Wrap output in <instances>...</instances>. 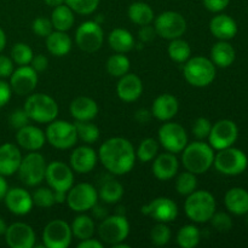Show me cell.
I'll use <instances>...</instances> for the list:
<instances>
[{
    "label": "cell",
    "mask_w": 248,
    "mask_h": 248,
    "mask_svg": "<svg viewBox=\"0 0 248 248\" xmlns=\"http://www.w3.org/2000/svg\"><path fill=\"white\" fill-rule=\"evenodd\" d=\"M7 190H9V186H7V182L5 181L4 176H1V174H0V200H2V199L5 198Z\"/></svg>",
    "instance_id": "cell-58"
},
{
    "label": "cell",
    "mask_w": 248,
    "mask_h": 248,
    "mask_svg": "<svg viewBox=\"0 0 248 248\" xmlns=\"http://www.w3.org/2000/svg\"><path fill=\"white\" fill-rule=\"evenodd\" d=\"M128 18L131 19V22H133L135 24L138 26H145V24H150L154 21V11L150 7V5H148L147 2L143 1H137L133 2L128 7Z\"/></svg>",
    "instance_id": "cell-34"
},
{
    "label": "cell",
    "mask_w": 248,
    "mask_h": 248,
    "mask_svg": "<svg viewBox=\"0 0 248 248\" xmlns=\"http://www.w3.org/2000/svg\"><path fill=\"white\" fill-rule=\"evenodd\" d=\"M230 0H203V6L211 12H220L229 5Z\"/></svg>",
    "instance_id": "cell-52"
},
{
    "label": "cell",
    "mask_w": 248,
    "mask_h": 248,
    "mask_svg": "<svg viewBox=\"0 0 248 248\" xmlns=\"http://www.w3.org/2000/svg\"><path fill=\"white\" fill-rule=\"evenodd\" d=\"M31 29H33V33L35 35L41 36V38H46L52 31L53 26L51 19L46 18V17H38L31 23Z\"/></svg>",
    "instance_id": "cell-48"
},
{
    "label": "cell",
    "mask_w": 248,
    "mask_h": 248,
    "mask_svg": "<svg viewBox=\"0 0 248 248\" xmlns=\"http://www.w3.org/2000/svg\"><path fill=\"white\" fill-rule=\"evenodd\" d=\"M211 61L219 68L230 67L235 61L234 47L227 40L218 41L211 50Z\"/></svg>",
    "instance_id": "cell-31"
},
{
    "label": "cell",
    "mask_w": 248,
    "mask_h": 248,
    "mask_svg": "<svg viewBox=\"0 0 248 248\" xmlns=\"http://www.w3.org/2000/svg\"><path fill=\"white\" fill-rule=\"evenodd\" d=\"M150 240L155 246H165L171 240V229L166 223H157L150 232Z\"/></svg>",
    "instance_id": "cell-46"
},
{
    "label": "cell",
    "mask_w": 248,
    "mask_h": 248,
    "mask_svg": "<svg viewBox=\"0 0 248 248\" xmlns=\"http://www.w3.org/2000/svg\"><path fill=\"white\" fill-rule=\"evenodd\" d=\"M225 207L232 215L244 216L248 212V191L242 188H232L228 190L224 198Z\"/></svg>",
    "instance_id": "cell-30"
},
{
    "label": "cell",
    "mask_w": 248,
    "mask_h": 248,
    "mask_svg": "<svg viewBox=\"0 0 248 248\" xmlns=\"http://www.w3.org/2000/svg\"><path fill=\"white\" fill-rule=\"evenodd\" d=\"M14 72V61L10 57L0 55V78L11 77Z\"/></svg>",
    "instance_id": "cell-51"
},
{
    "label": "cell",
    "mask_w": 248,
    "mask_h": 248,
    "mask_svg": "<svg viewBox=\"0 0 248 248\" xmlns=\"http://www.w3.org/2000/svg\"><path fill=\"white\" fill-rule=\"evenodd\" d=\"M179 103L174 96L162 93L155 98L152 106V115L160 121H169L177 115Z\"/></svg>",
    "instance_id": "cell-26"
},
{
    "label": "cell",
    "mask_w": 248,
    "mask_h": 248,
    "mask_svg": "<svg viewBox=\"0 0 248 248\" xmlns=\"http://www.w3.org/2000/svg\"><path fill=\"white\" fill-rule=\"evenodd\" d=\"M98 159L110 173L123 176L135 166L136 150L132 143L126 138L113 137L101 145Z\"/></svg>",
    "instance_id": "cell-1"
},
{
    "label": "cell",
    "mask_w": 248,
    "mask_h": 248,
    "mask_svg": "<svg viewBox=\"0 0 248 248\" xmlns=\"http://www.w3.org/2000/svg\"><path fill=\"white\" fill-rule=\"evenodd\" d=\"M74 125L77 128L78 140L87 144L96 143L99 140V128L94 124H91L90 121H77Z\"/></svg>",
    "instance_id": "cell-40"
},
{
    "label": "cell",
    "mask_w": 248,
    "mask_h": 248,
    "mask_svg": "<svg viewBox=\"0 0 248 248\" xmlns=\"http://www.w3.org/2000/svg\"><path fill=\"white\" fill-rule=\"evenodd\" d=\"M186 217L195 223H206L216 212L215 196L206 190H195L189 194L184 203Z\"/></svg>",
    "instance_id": "cell-4"
},
{
    "label": "cell",
    "mask_w": 248,
    "mask_h": 248,
    "mask_svg": "<svg viewBox=\"0 0 248 248\" xmlns=\"http://www.w3.org/2000/svg\"><path fill=\"white\" fill-rule=\"evenodd\" d=\"M167 53L174 62L186 63L191 57V47L188 41L177 38L171 40L169 47H167Z\"/></svg>",
    "instance_id": "cell-37"
},
{
    "label": "cell",
    "mask_w": 248,
    "mask_h": 248,
    "mask_svg": "<svg viewBox=\"0 0 248 248\" xmlns=\"http://www.w3.org/2000/svg\"><path fill=\"white\" fill-rule=\"evenodd\" d=\"M69 111L70 115L77 121H91L98 114V106L94 99L80 96L73 99L69 107Z\"/></svg>",
    "instance_id": "cell-27"
},
{
    "label": "cell",
    "mask_w": 248,
    "mask_h": 248,
    "mask_svg": "<svg viewBox=\"0 0 248 248\" xmlns=\"http://www.w3.org/2000/svg\"><path fill=\"white\" fill-rule=\"evenodd\" d=\"M104 33L102 27L96 21L82 22L75 33V43L84 52L93 53L102 47Z\"/></svg>",
    "instance_id": "cell-10"
},
{
    "label": "cell",
    "mask_w": 248,
    "mask_h": 248,
    "mask_svg": "<svg viewBox=\"0 0 248 248\" xmlns=\"http://www.w3.org/2000/svg\"><path fill=\"white\" fill-rule=\"evenodd\" d=\"M23 109L31 120L39 124L51 123L58 115V104L52 97L45 93L29 94Z\"/></svg>",
    "instance_id": "cell-3"
},
{
    "label": "cell",
    "mask_w": 248,
    "mask_h": 248,
    "mask_svg": "<svg viewBox=\"0 0 248 248\" xmlns=\"http://www.w3.org/2000/svg\"><path fill=\"white\" fill-rule=\"evenodd\" d=\"M247 215H248V212H247ZM247 220H248V217H247Z\"/></svg>",
    "instance_id": "cell-62"
},
{
    "label": "cell",
    "mask_w": 248,
    "mask_h": 248,
    "mask_svg": "<svg viewBox=\"0 0 248 248\" xmlns=\"http://www.w3.org/2000/svg\"><path fill=\"white\" fill-rule=\"evenodd\" d=\"M211 121L206 118H198L193 124V133L198 140H205L211 132Z\"/></svg>",
    "instance_id": "cell-49"
},
{
    "label": "cell",
    "mask_w": 248,
    "mask_h": 248,
    "mask_svg": "<svg viewBox=\"0 0 248 248\" xmlns=\"http://www.w3.org/2000/svg\"><path fill=\"white\" fill-rule=\"evenodd\" d=\"M22 155L17 145L5 143L0 145V174L4 177L12 176L18 171Z\"/></svg>",
    "instance_id": "cell-25"
},
{
    "label": "cell",
    "mask_w": 248,
    "mask_h": 248,
    "mask_svg": "<svg viewBox=\"0 0 248 248\" xmlns=\"http://www.w3.org/2000/svg\"><path fill=\"white\" fill-rule=\"evenodd\" d=\"M44 1H45V4L47 5V6L56 7V6H60V5L64 4L65 0H44Z\"/></svg>",
    "instance_id": "cell-59"
},
{
    "label": "cell",
    "mask_w": 248,
    "mask_h": 248,
    "mask_svg": "<svg viewBox=\"0 0 248 248\" xmlns=\"http://www.w3.org/2000/svg\"><path fill=\"white\" fill-rule=\"evenodd\" d=\"M67 4L75 14L91 15L97 10L99 0H65Z\"/></svg>",
    "instance_id": "cell-45"
},
{
    "label": "cell",
    "mask_w": 248,
    "mask_h": 248,
    "mask_svg": "<svg viewBox=\"0 0 248 248\" xmlns=\"http://www.w3.org/2000/svg\"><path fill=\"white\" fill-rule=\"evenodd\" d=\"M16 140L19 147L29 152L41 149L46 142V136L43 130L33 125H26L16 133Z\"/></svg>",
    "instance_id": "cell-23"
},
{
    "label": "cell",
    "mask_w": 248,
    "mask_h": 248,
    "mask_svg": "<svg viewBox=\"0 0 248 248\" xmlns=\"http://www.w3.org/2000/svg\"><path fill=\"white\" fill-rule=\"evenodd\" d=\"M237 136H239V128L236 124L228 119H223L212 125L207 138L213 149L220 150L232 147L236 142Z\"/></svg>",
    "instance_id": "cell-16"
},
{
    "label": "cell",
    "mask_w": 248,
    "mask_h": 248,
    "mask_svg": "<svg viewBox=\"0 0 248 248\" xmlns=\"http://www.w3.org/2000/svg\"><path fill=\"white\" fill-rule=\"evenodd\" d=\"M159 152V143L154 138H145L138 145L136 156L142 162H149L156 157Z\"/></svg>",
    "instance_id": "cell-42"
},
{
    "label": "cell",
    "mask_w": 248,
    "mask_h": 248,
    "mask_svg": "<svg viewBox=\"0 0 248 248\" xmlns=\"http://www.w3.org/2000/svg\"><path fill=\"white\" fill-rule=\"evenodd\" d=\"M211 224L217 232H229L232 227V220L229 215L224 212H215L211 217Z\"/></svg>",
    "instance_id": "cell-47"
},
{
    "label": "cell",
    "mask_w": 248,
    "mask_h": 248,
    "mask_svg": "<svg viewBox=\"0 0 248 248\" xmlns=\"http://www.w3.org/2000/svg\"><path fill=\"white\" fill-rule=\"evenodd\" d=\"M33 50L31 46L24 43H17L11 48V60L14 63L18 65H28L31 64L33 60Z\"/></svg>",
    "instance_id": "cell-43"
},
{
    "label": "cell",
    "mask_w": 248,
    "mask_h": 248,
    "mask_svg": "<svg viewBox=\"0 0 248 248\" xmlns=\"http://www.w3.org/2000/svg\"><path fill=\"white\" fill-rule=\"evenodd\" d=\"M150 118H152V113L148 111L147 109H140L136 113V120L140 124H147L150 120Z\"/></svg>",
    "instance_id": "cell-57"
},
{
    "label": "cell",
    "mask_w": 248,
    "mask_h": 248,
    "mask_svg": "<svg viewBox=\"0 0 248 248\" xmlns=\"http://www.w3.org/2000/svg\"><path fill=\"white\" fill-rule=\"evenodd\" d=\"M4 200L10 212L16 216L28 215L34 205L31 195L23 188L9 189Z\"/></svg>",
    "instance_id": "cell-20"
},
{
    "label": "cell",
    "mask_w": 248,
    "mask_h": 248,
    "mask_svg": "<svg viewBox=\"0 0 248 248\" xmlns=\"http://www.w3.org/2000/svg\"><path fill=\"white\" fill-rule=\"evenodd\" d=\"M46 140L56 149H70L78 142L75 125L64 120H53L46 128Z\"/></svg>",
    "instance_id": "cell-7"
},
{
    "label": "cell",
    "mask_w": 248,
    "mask_h": 248,
    "mask_svg": "<svg viewBox=\"0 0 248 248\" xmlns=\"http://www.w3.org/2000/svg\"><path fill=\"white\" fill-rule=\"evenodd\" d=\"M210 31L219 40H230L237 33V24L230 16L217 15L210 22Z\"/></svg>",
    "instance_id": "cell-28"
},
{
    "label": "cell",
    "mask_w": 248,
    "mask_h": 248,
    "mask_svg": "<svg viewBox=\"0 0 248 248\" xmlns=\"http://www.w3.org/2000/svg\"><path fill=\"white\" fill-rule=\"evenodd\" d=\"M179 162L173 153H162L156 156L153 162V174L159 181H170L177 174Z\"/></svg>",
    "instance_id": "cell-24"
},
{
    "label": "cell",
    "mask_w": 248,
    "mask_h": 248,
    "mask_svg": "<svg viewBox=\"0 0 248 248\" xmlns=\"http://www.w3.org/2000/svg\"><path fill=\"white\" fill-rule=\"evenodd\" d=\"M11 94L12 89L10 86V84L0 80V108H2V107L9 103L10 98H11Z\"/></svg>",
    "instance_id": "cell-54"
},
{
    "label": "cell",
    "mask_w": 248,
    "mask_h": 248,
    "mask_svg": "<svg viewBox=\"0 0 248 248\" xmlns=\"http://www.w3.org/2000/svg\"><path fill=\"white\" fill-rule=\"evenodd\" d=\"M159 142L167 152L178 154L188 144L186 128L177 123H165L159 128Z\"/></svg>",
    "instance_id": "cell-13"
},
{
    "label": "cell",
    "mask_w": 248,
    "mask_h": 248,
    "mask_svg": "<svg viewBox=\"0 0 248 248\" xmlns=\"http://www.w3.org/2000/svg\"><path fill=\"white\" fill-rule=\"evenodd\" d=\"M70 225L62 219L51 220L43 232L44 246L47 248H67L72 242Z\"/></svg>",
    "instance_id": "cell-15"
},
{
    "label": "cell",
    "mask_w": 248,
    "mask_h": 248,
    "mask_svg": "<svg viewBox=\"0 0 248 248\" xmlns=\"http://www.w3.org/2000/svg\"><path fill=\"white\" fill-rule=\"evenodd\" d=\"M38 85V74L31 65H19L10 77V86L15 93L27 96L34 91Z\"/></svg>",
    "instance_id": "cell-18"
},
{
    "label": "cell",
    "mask_w": 248,
    "mask_h": 248,
    "mask_svg": "<svg viewBox=\"0 0 248 248\" xmlns=\"http://www.w3.org/2000/svg\"><path fill=\"white\" fill-rule=\"evenodd\" d=\"M205 142H193L186 144L182 152V162L186 171L195 174H202L211 169L215 161V152Z\"/></svg>",
    "instance_id": "cell-2"
},
{
    "label": "cell",
    "mask_w": 248,
    "mask_h": 248,
    "mask_svg": "<svg viewBox=\"0 0 248 248\" xmlns=\"http://www.w3.org/2000/svg\"><path fill=\"white\" fill-rule=\"evenodd\" d=\"M72 39L65 31H52L46 36V47L48 52L56 57H63L68 55L72 50Z\"/></svg>",
    "instance_id": "cell-29"
},
{
    "label": "cell",
    "mask_w": 248,
    "mask_h": 248,
    "mask_svg": "<svg viewBox=\"0 0 248 248\" xmlns=\"http://www.w3.org/2000/svg\"><path fill=\"white\" fill-rule=\"evenodd\" d=\"M198 188V179L193 172H182L176 179V190L179 195L188 196Z\"/></svg>",
    "instance_id": "cell-41"
},
{
    "label": "cell",
    "mask_w": 248,
    "mask_h": 248,
    "mask_svg": "<svg viewBox=\"0 0 248 248\" xmlns=\"http://www.w3.org/2000/svg\"><path fill=\"white\" fill-rule=\"evenodd\" d=\"M154 28L156 35L167 40H173L186 33V21L179 12L165 11L155 18Z\"/></svg>",
    "instance_id": "cell-11"
},
{
    "label": "cell",
    "mask_w": 248,
    "mask_h": 248,
    "mask_svg": "<svg viewBox=\"0 0 248 248\" xmlns=\"http://www.w3.org/2000/svg\"><path fill=\"white\" fill-rule=\"evenodd\" d=\"M183 74L191 86L206 87L215 80L216 65L212 61L202 56L190 57L184 64Z\"/></svg>",
    "instance_id": "cell-5"
},
{
    "label": "cell",
    "mask_w": 248,
    "mask_h": 248,
    "mask_svg": "<svg viewBox=\"0 0 248 248\" xmlns=\"http://www.w3.org/2000/svg\"><path fill=\"white\" fill-rule=\"evenodd\" d=\"M138 36L143 43H149V41L154 40L156 36V31H155L154 27L150 24H145V26H140V31H138Z\"/></svg>",
    "instance_id": "cell-53"
},
{
    "label": "cell",
    "mask_w": 248,
    "mask_h": 248,
    "mask_svg": "<svg viewBox=\"0 0 248 248\" xmlns=\"http://www.w3.org/2000/svg\"><path fill=\"white\" fill-rule=\"evenodd\" d=\"M213 165L218 172L225 176H237L246 171L248 159L242 150L229 147L218 150Z\"/></svg>",
    "instance_id": "cell-6"
},
{
    "label": "cell",
    "mask_w": 248,
    "mask_h": 248,
    "mask_svg": "<svg viewBox=\"0 0 248 248\" xmlns=\"http://www.w3.org/2000/svg\"><path fill=\"white\" fill-rule=\"evenodd\" d=\"M102 247H103L102 242H99L98 240L96 239H92V237H90V239H86V240H81V242L78 245V248H102Z\"/></svg>",
    "instance_id": "cell-56"
},
{
    "label": "cell",
    "mask_w": 248,
    "mask_h": 248,
    "mask_svg": "<svg viewBox=\"0 0 248 248\" xmlns=\"http://www.w3.org/2000/svg\"><path fill=\"white\" fill-rule=\"evenodd\" d=\"M5 240L11 248H31L35 245V232L26 223H14L7 227Z\"/></svg>",
    "instance_id": "cell-19"
},
{
    "label": "cell",
    "mask_w": 248,
    "mask_h": 248,
    "mask_svg": "<svg viewBox=\"0 0 248 248\" xmlns=\"http://www.w3.org/2000/svg\"><path fill=\"white\" fill-rule=\"evenodd\" d=\"M70 229H72L73 236L81 241V240H86L93 236L96 225H94L93 219L91 217L86 215H80L73 220Z\"/></svg>",
    "instance_id": "cell-35"
},
{
    "label": "cell",
    "mask_w": 248,
    "mask_h": 248,
    "mask_svg": "<svg viewBox=\"0 0 248 248\" xmlns=\"http://www.w3.org/2000/svg\"><path fill=\"white\" fill-rule=\"evenodd\" d=\"M65 200L70 210L82 213L93 208L98 200V193L91 184L79 183L68 190Z\"/></svg>",
    "instance_id": "cell-12"
},
{
    "label": "cell",
    "mask_w": 248,
    "mask_h": 248,
    "mask_svg": "<svg viewBox=\"0 0 248 248\" xmlns=\"http://www.w3.org/2000/svg\"><path fill=\"white\" fill-rule=\"evenodd\" d=\"M99 198L106 203H116L124 196V186L115 179H109L102 184L99 189Z\"/></svg>",
    "instance_id": "cell-36"
},
{
    "label": "cell",
    "mask_w": 248,
    "mask_h": 248,
    "mask_svg": "<svg viewBox=\"0 0 248 248\" xmlns=\"http://www.w3.org/2000/svg\"><path fill=\"white\" fill-rule=\"evenodd\" d=\"M6 229H7L6 223H5L4 219L0 217V236H1V235H5V232H6Z\"/></svg>",
    "instance_id": "cell-61"
},
{
    "label": "cell",
    "mask_w": 248,
    "mask_h": 248,
    "mask_svg": "<svg viewBox=\"0 0 248 248\" xmlns=\"http://www.w3.org/2000/svg\"><path fill=\"white\" fill-rule=\"evenodd\" d=\"M130 234V223L121 215L107 216L98 228V235L106 244L115 245L125 241Z\"/></svg>",
    "instance_id": "cell-9"
},
{
    "label": "cell",
    "mask_w": 248,
    "mask_h": 248,
    "mask_svg": "<svg viewBox=\"0 0 248 248\" xmlns=\"http://www.w3.org/2000/svg\"><path fill=\"white\" fill-rule=\"evenodd\" d=\"M29 120H31V119L28 118V115H27V113L24 111V109H17V110H15L14 113L10 115V125L14 128H16V130H19V128L28 125Z\"/></svg>",
    "instance_id": "cell-50"
},
{
    "label": "cell",
    "mask_w": 248,
    "mask_h": 248,
    "mask_svg": "<svg viewBox=\"0 0 248 248\" xmlns=\"http://www.w3.org/2000/svg\"><path fill=\"white\" fill-rule=\"evenodd\" d=\"M6 45V35H5V31L0 28V52L5 48Z\"/></svg>",
    "instance_id": "cell-60"
},
{
    "label": "cell",
    "mask_w": 248,
    "mask_h": 248,
    "mask_svg": "<svg viewBox=\"0 0 248 248\" xmlns=\"http://www.w3.org/2000/svg\"><path fill=\"white\" fill-rule=\"evenodd\" d=\"M51 22H52V26L56 31H69L74 26V11L67 4L53 7L52 14H51Z\"/></svg>",
    "instance_id": "cell-33"
},
{
    "label": "cell",
    "mask_w": 248,
    "mask_h": 248,
    "mask_svg": "<svg viewBox=\"0 0 248 248\" xmlns=\"http://www.w3.org/2000/svg\"><path fill=\"white\" fill-rule=\"evenodd\" d=\"M33 203L38 207L48 208L56 203L55 191L51 188H39L33 194Z\"/></svg>",
    "instance_id": "cell-44"
},
{
    "label": "cell",
    "mask_w": 248,
    "mask_h": 248,
    "mask_svg": "<svg viewBox=\"0 0 248 248\" xmlns=\"http://www.w3.org/2000/svg\"><path fill=\"white\" fill-rule=\"evenodd\" d=\"M45 179L53 191L68 193L74 184V173L64 162L52 161L46 166Z\"/></svg>",
    "instance_id": "cell-14"
},
{
    "label": "cell",
    "mask_w": 248,
    "mask_h": 248,
    "mask_svg": "<svg viewBox=\"0 0 248 248\" xmlns=\"http://www.w3.org/2000/svg\"><path fill=\"white\" fill-rule=\"evenodd\" d=\"M46 161L40 153L31 152L22 157L18 167L19 179L28 186H35L45 179Z\"/></svg>",
    "instance_id": "cell-8"
},
{
    "label": "cell",
    "mask_w": 248,
    "mask_h": 248,
    "mask_svg": "<svg viewBox=\"0 0 248 248\" xmlns=\"http://www.w3.org/2000/svg\"><path fill=\"white\" fill-rule=\"evenodd\" d=\"M98 155L96 154L94 149L87 145H81L73 150L70 154V167L77 173L84 174L89 173L96 167Z\"/></svg>",
    "instance_id": "cell-21"
},
{
    "label": "cell",
    "mask_w": 248,
    "mask_h": 248,
    "mask_svg": "<svg viewBox=\"0 0 248 248\" xmlns=\"http://www.w3.org/2000/svg\"><path fill=\"white\" fill-rule=\"evenodd\" d=\"M143 215L153 218L157 223H170L176 220L178 207L176 202L169 198H157L142 207Z\"/></svg>",
    "instance_id": "cell-17"
},
{
    "label": "cell",
    "mask_w": 248,
    "mask_h": 248,
    "mask_svg": "<svg viewBox=\"0 0 248 248\" xmlns=\"http://www.w3.org/2000/svg\"><path fill=\"white\" fill-rule=\"evenodd\" d=\"M31 68H33L36 73L44 72V70L47 69L48 60L46 58V56L36 55V56H33V60H31Z\"/></svg>",
    "instance_id": "cell-55"
},
{
    "label": "cell",
    "mask_w": 248,
    "mask_h": 248,
    "mask_svg": "<svg viewBox=\"0 0 248 248\" xmlns=\"http://www.w3.org/2000/svg\"><path fill=\"white\" fill-rule=\"evenodd\" d=\"M201 234L198 227L186 224L179 229L177 234V244L183 248H194L200 244Z\"/></svg>",
    "instance_id": "cell-38"
},
{
    "label": "cell",
    "mask_w": 248,
    "mask_h": 248,
    "mask_svg": "<svg viewBox=\"0 0 248 248\" xmlns=\"http://www.w3.org/2000/svg\"><path fill=\"white\" fill-rule=\"evenodd\" d=\"M116 92H118L119 98L126 103L137 101L143 93L142 80L138 75L127 73L119 80L118 85H116Z\"/></svg>",
    "instance_id": "cell-22"
},
{
    "label": "cell",
    "mask_w": 248,
    "mask_h": 248,
    "mask_svg": "<svg viewBox=\"0 0 248 248\" xmlns=\"http://www.w3.org/2000/svg\"><path fill=\"white\" fill-rule=\"evenodd\" d=\"M130 67V60L124 53L116 52V55L110 56L107 61V70H108L111 77L121 78L123 75L127 74Z\"/></svg>",
    "instance_id": "cell-39"
},
{
    "label": "cell",
    "mask_w": 248,
    "mask_h": 248,
    "mask_svg": "<svg viewBox=\"0 0 248 248\" xmlns=\"http://www.w3.org/2000/svg\"><path fill=\"white\" fill-rule=\"evenodd\" d=\"M108 43L111 50L118 53H126L135 47V38L132 34L124 28H116L110 31Z\"/></svg>",
    "instance_id": "cell-32"
}]
</instances>
